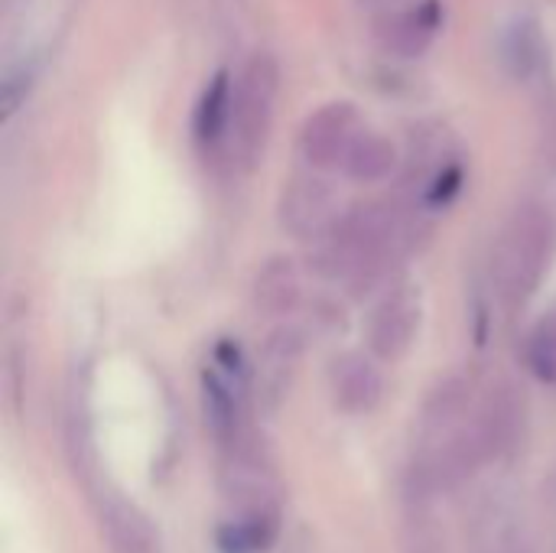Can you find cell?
<instances>
[{"mask_svg":"<svg viewBox=\"0 0 556 553\" xmlns=\"http://www.w3.org/2000/svg\"><path fill=\"white\" fill-rule=\"evenodd\" d=\"M368 3H378V0H368Z\"/></svg>","mask_w":556,"mask_h":553,"instance_id":"cell-16","label":"cell"},{"mask_svg":"<svg viewBox=\"0 0 556 553\" xmlns=\"http://www.w3.org/2000/svg\"><path fill=\"white\" fill-rule=\"evenodd\" d=\"M505 62H508V68L518 78H525V75L534 72V65L541 62V36H538V26L518 23L508 33V39H505Z\"/></svg>","mask_w":556,"mask_h":553,"instance_id":"cell-14","label":"cell"},{"mask_svg":"<svg viewBox=\"0 0 556 553\" xmlns=\"http://www.w3.org/2000/svg\"><path fill=\"white\" fill-rule=\"evenodd\" d=\"M420 332V303L414 293L388 297L368 326V345L378 359H401Z\"/></svg>","mask_w":556,"mask_h":553,"instance_id":"cell-6","label":"cell"},{"mask_svg":"<svg viewBox=\"0 0 556 553\" xmlns=\"http://www.w3.org/2000/svg\"><path fill=\"white\" fill-rule=\"evenodd\" d=\"M336 407L345 414H368L381 401V372L365 355H342L329 372Z\"/></svg>","mask_w":556,"mask_h":553,"instance_id":"cell-8","label":"cell"},{"mask_svg":"<svg viewBox=\"0 0 556 553\" xmlns=\"http://www.w3.org/2000/svg\"><path fill=\"white\" fill-rule=\"evenodd\" d=\"M228 111H231V81L225 72L212 78L195 111V134L202 143H218L228 134Z\"/></svg>","mask_w":556,"mask_h":553,"instance_id":"cell-12","label":"cell"},{"mask_svg":"<svg viewBox=\"0 0 556 553\" xmlns=\"http://www.w3.org/2000/svg\"><path fill=\"white\" fill-rule=\"evenodd\" d=\"M251 297H254V306L261 313H270V316L290 313L300 300V277H296L293 261H287V257L267 261L254 277Z\"/></svg>","mask_w":556,"mask_h":553,"instance_id":"cell-9","label":"cell"},{"mask_svg":"<svg viewBox=\"0 0 556 553\" xmlns=\"http://www.w3.org/2000/svg\"><path fill=\"white\" fill-rule=\"evenodd\" d=\"M554 254V218L544 205H521L492 254V284L505 306H521L541 287Z\"/></svg>","mask_w":556,"mask_h":553,"instance_id":"cell-1","label":"cell"},{"mask_svg":"<svg viewBox=\"0 0 556 553\" xmlns=\"http://www.w3.org/2000/svg\"><path fill=\"white\" fill-rule=\"evenodd\" d=\"M394 163H397L394 143L388 137H381V134H375V130L365 127L362 137L355 140V147H352L342 173L349 179H355V183H381V179L391 176Z\"/></svg>","mask_w":556,"mask_h":553,"instance_id":"cell-11","label":"cell"},{"mask_svg":"<svg viewBox=\"0 0 556 553\" xmlns=\"http://www.w3.org/2000/svg\"><path fill=\"white\" fill-rule=\"evenodd\" d=\"M339 196L329 183L300 176L280 196V222L290 235L323 241L339 222Z\"/></svg>","mask_w":556,"mask_h":553,"instance_id":"cell-5","label":"cell"},{"mask_svg":"<svg viewBox=\"0 0 556 553\" xmlns=\"http://www.w3.org/2000/svg\"><path fill=\"white\" fill-rule=\"evenodd\" d=\"M443 26V7L440 0H424L417 7H407V10H397L391 13L378 36H381V46L401 59H414V55H424L430 49V42L437 39Z\"/></svg>","mask_w":556,"mask_h":553,"instance_id":"cell-7","label":"cell"},{"mask_svg":"<svg viewBox=\"0 0 556 553\" xmlns=\"http://www.w3.org/2000/svg\"><path fill=\"white\" fill-rule=\"evenodd\" d=\"M498 553H508V551H498Z\"/></svg>","mask_w":556,"mask_h":553,"instance_id":"cell-17","label":"cell"},{"mask_svg":"<svg viewBox=\"0 0 556 553\" xmlns=\"http://www.w3.org/2000/svg\"><path fill=\"white\" fill-rule=\"evenodd\" d=\"M397 241V218L388 205L368 202L336 222L319 244V267L329 277L371 274Z\"/></svg>","mask_w":556,"mask_h":553,"instance_id":"cell-3","label":"cell"},{"mask_svg":"<svg viewBox=\"0 0 556 553\" xmlns=\"http://www.w3.org/2000/svg\"><path fill=\"white\" fill-rule=\"evenodd\" d=\"M528 365L541 381H556V323H544L528 345Z\"/></svg>","mask_w":556,"mask_h":553,"instance_id":"cell-15","label":"cell"},{"mask_svg":"<svg viewBox=\"0 0 556 553\" xmlns=\"http://www.w3.org/2000/svg\"><path fill=\"white\" fill-rule=\"evenodd\" d=\"M365 124L349 101L323 104L316 114L306 117L300 130V156L313 169H342L355 140L362 137Z\"/></svg>","mask_w":556,"mask_h":553,"instance_id":"cell-4","label":"cell"},{"mask_svg":"<svg viewBox=\"0 0 556 553\" xmlns=\"http://www.w3.org/2000/svg\"><path fill=\"white\" fill-rule=\"evenodd\" d=\"M101 518H104L108 541L114 553H156V531L134 505H124V502L104 505Z\"/></svg>","mask_w":556,"mask_h":553,"instance_id":"cell-10","label":"cell"},{"mask_svg":"<svg viewBox=\"0 0 556 553\" xmlns=\"http://www.w3.org/2000/svg\"><path fill=\"white\" fill-rule=\"evenodd\" d=\"M202 388H205V417H208L212 430L218 437H231L235 417H238V398H235L231 385L218 372H205Z\"/></svg>","mask_w":556,"mask_h":553,"instance_id":"cell-13","label":"cell"},{"mask_svg":"<svg viewBox=\"0 0 556 553\" xmlns=\"http://www.w3.org/2000/svg\"><path fill=\"white\" fill-rule=\"evenodd\" d=\"M280 91V68L267 52L248 59L241 75L231 85V111H228V134L225 143L231 160L241 166H254L267 147L274 104Z\"/></svg>","mask_w":556,"mask_h":553,"instance_id":"cell-2","label":"cell"}]
</instances>
